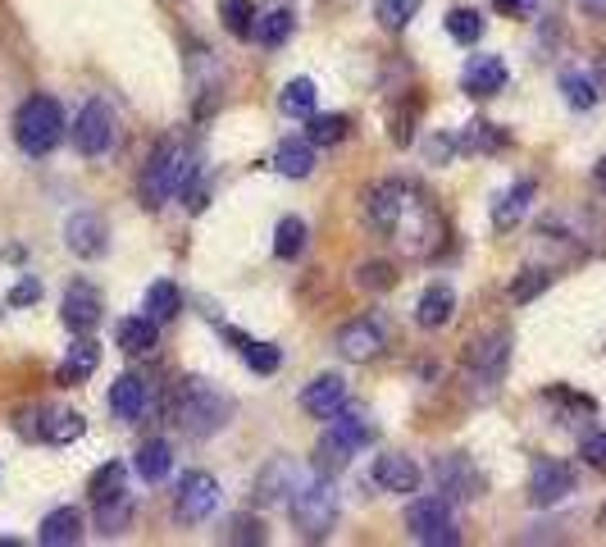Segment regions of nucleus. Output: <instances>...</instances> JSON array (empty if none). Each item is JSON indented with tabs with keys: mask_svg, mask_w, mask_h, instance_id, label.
<instances>
[{
	"mask_svg": "<svg viewBox=\"0 0 606 547\" xmlns=\"http://www.w3.org/2000/svg\"><path fill=\"white\" fill-rule=\"evenodd\" d=\"M416 202H420V192L411 187V183H401V178H383V183H374L370 187V196H365V215H370V224L379 228V233H397L401 228V219H407L411 211H416Z\"/></svg>",
	"mask_w": 606,
	"mask_h": 547,
	"instance_id": "6e6552de",
	"label": "nucleus"
},
{
	"mask_svg": "<svg viewBox=\"0 0 606 547\" xmlns=\"http://www.w3.org/2000/svg\"><path fill=\"white\" fill-rule=\"evenodd\" d=\"M37 538H41V547H69V543H78V538H82V516H78L74 507L50 511V516L41 520Z\"/></svg>",
	"mask_w": 606,
	"mask_h": 547,
	"instance_id": "bb28decb",
	"label": "nucleus"
},
{
	"mask_svg": "<svg viewBox=\"0 0 606 547\" xmlns=\"http://www.w3.org/2000/svg\"><path fill=\"white\" fill-rule=\"evenodd\" d=\"M224 338L237 346L242 361L256 370V374H274V370L283 365V352H278L274 342H256V338H246V333H237V329H224Z\"/></svg>",
	"mask_w": 606,
	"mask_h": 547,
	"instance_id": "b1692460",
	"label": "nucleus"
},
{
	"mask_svg": "<svg viewBox=\"0 0 606 547\" xmlns=\"http://www.w3.org/2000/svg\"><path fill=\"white\" fill-rule=\"evenodd\" d=\"M433 479L447 492V502H475L483 492V475L470 466V457H442L433 466Z\"/></svg>",
	"mask_w": 606,
	"mask_h": 547,
	"instance_id": "4468645a",
	"label": "nucleus"
},
{
	"mask_svg": "<svg viewBox=\"0 0 606 547\" xmlns=\"http://www.w3.org/2000/svg\"><path fill=\"white\" fill-rule=\"evenodd\" d=\"M346 407V379L342 374H320L306 383V392H301V411L315 416V420H329Z\"/></svg>",
	"mask_w": 606,
	"mask_h": 547,
	"instance_id": "f3484780",
	"label": "nucleus"
},
{
	"mask_svg": "<svg viewBox=\"0 0 606 547\" xmlns=\"http://www.w3.org/2000/svg\"><path fill=\"white\" fill-rule=\"evenodd\" d=\"M128 511H133V497H119V502L96 507V525H100V534H119V529L128 525Z\"/></svg>",
	"mask_w": 606,
	"mask_h": 547,
	"instance_id": "a19ab883",
	"label": "nucleus"
},
{
	"mask_svg": "<svg viewBox=\"0 0 606 547\" xmlns=\"http://www.w3.org/2000/svg\"><path fill=\"white\" fill-rule=\"evenodd\" d=\"M251 37H256L261 46H283L292 37V10H270V14H256V28H251Z\"/></svg>",
	"mask_w": 606,
	"mask_h": 547,
	"instance_id": "72a5a7b5",
	"label": "nucleus"
},
{
	"mask_svg": "<svg viewBox=\"0 0 606 547\" xmlns=\"http://www.w3.org/2000/svg\"><path fill=\"white\" fill-rule=\"evenodd\" d=\"M96 361H100V346H96L91 338L74 342V346H69V356H65V361H60V370H56V383H65V388L87 383V379H91V370H96Z\"/></svg>",
	"mask_w": 606,
	"mask_h": 547,
	"instance_id": "393cba45",
	"label": "nucleus"
},
{
	"mask_svg": "<svg viewBox=\"0 0 606 547\" xmlns=\"http://www.w3.org/2000/svg\"><path fill=\"white\" fill-rule=\"evenodd\" d=\"M178 306H183V296H178V287H174L169 279L150 283V292H146V315H150V320L169 324V320H178Z\"/></svg>",
	"mask_w": 606,
	"mask_h": 547,
	"instance_id": "7c9ffc66",
	"label": "nucleus"
},
{
	"mask_svg": "<svg viewBox=\"0 0 606 547\" xmlns=\"http://www.w3.org/2000/svg\"><path fill=\"white\" fill-rule=\"evenodd\" d=\"M579 457L593 466V470H606V429L602 433H588L584 447H579Z\"/></svg>",
	"mask_w": 606,
	"mask_h": 547,
	"instance_id": "c03bdc74",
	"label": "nucleus"
},
{
	"mask_svg": "<svg viewBox=\"0 0 606 547\" xmlns=\"http://www.w3.org/2000/svg\"><path fill=\"white\" fill-rule=\"evenodd\" d=\"M37 296H41V283L28 274V279H19V283H14V292H10V306H32Z\"/></svg>",
	"mask_w": 606,
	"mask_h": 547,
	"instance_id": "de8ad7c7",
	"label": "nucleus"
},
{
	"mask_svg": "<svg viewBox=\"0 0 606 547\" xmlns=\"http://www.w3.org/2000/svg\"><path fill=\"white\" fill-rule=\"evenodd\" d=\"M407 529L416 543H429V547H457L461 543V525L451 516V502L447 497H420V502L407 511Z\"/></svg>",
	"mask_w": 606,
	"mask_h": 547,
	"instance_id": "0eeeda50",
	"label": "nucleus"
},
{
	"mask_svg": "<svg viewBox=\"0 0 606 547\" xmlns=\"http://www.w3.org/2000/svg\"><path fill=\"white\" fill-rule=\"evenodd\" d=\"M374 438V424L361 416V411H338V416H329V429H324V438H320V475H333V470H342L351 457L361 452V447Z\"/></svg>",
	"mask_w": 606,
	"mask_h": 547,
	"instance_id": "39448f33",
	"label": "nucleus"
},
{
	"mask_svg": "<svg viewBox=\"0 0 606 547\" xmlns=\"http://www.w3.org/2000/svg\"><path fill=\"white\" fill-rule=\"evenodd\" d=\"M119 497H128V483H124V466L119 461H106L96 475H91V502L106 507V502H119Z\"/></svg>",
	"mask_w": 606,
	"mask_h": 547,
	"instance_id": "c756f323",
	"label": "nucleus"
},
{
	"mask_svg": "<svg viewBox=\"0 0 606 547\" xmlns=\"http://www.w3.org/2000/svg\"><path fill=\"white\" fill-rule=\"evenodd\" d=\"M461 146H466V152H497V146H507V133H497L492 124L475 119V124H466Z\"/></svg>",
	"mask_w": 606,
	"mask_h": 547,
	"instance_id": "ea45409f",
	"label": "nucleus"
},
{
	"mask_svg": "<svg viewBox=\"0 0 606 547\" xmlns=\"http://www.w3.org/2000/svg\"><path fill=\"white\" fill-rule=\"evenodd\" d=\"M65 329L69 333H91L96 324H100V315H106V296H100L91 283H69V292H65Z\"/></svg>",
	"mask_w": 606,
	"mask_h": 547,
	"instance_id": "dca6fc26",
	"label": "nucleus"
},
{
	"mask_svg": "<svg viewBox=\"0 0 606 547\" xmlns=\"http://www.w3.org/2000/svg\"><path fill=\"white\" fill-rule=\"evenodd\" d=\"M507 60L501 56H470L466 69H461V87L470 96H497L501 87H507Z\"/></svg>",
	"mask_w": 606,
	"mask_h": 547,
	"instance_id": "6ab92c4d",
	"label": "nucleus"
},
{
	"mask_svg": "<svg viewBox=\"0 0 606 547\" xmlns=\"http://www.w3.org/2000/svg\"><path fill=\"white\" fill-rule=\"evenodd\" d=\"M561 91H566V101L575 106V110H593L597 106V82L593 78H584V74H561Z\"/></svg>",
	"mask_w": 606,
	"mask_h": 547,
	"instance_id": "58836bf2",
	"label": "nucleus"
},
{
	"mask_svg": "<svg viewBox=\"0 0 606 547\" xmlns=\"http://www.w3.org/2000/svg\"><path fill=\"white\" fill-rule=\"evenodd\" d=\"M87 433V420L78 416V411H56L46 420V429H41V438L50 442V447H69V442H78Z\"/></svg>",
	"mask_w": 606,
	"mask_h": 547,
	"instance_id": "2f4dec72",
	"label": "nucleus"
},
{
	"mask_svg": "<svg viewBox=\"0 0 606 547\" xmlns=\"http://www.w3.org/2000/svg\"><path fill=\"white\" fill-rule=\"evenodd\" d=\"M274 169L283 178H306L315 169V146L311 141H301V137H287L278 152H274Z\"/></svg>",
	"mask_w": 606,
	"mask_h": 547,
	"instance_id": "cd10ccee",
	"label": "nucleus"
},
{
	"mask_svg": "<svg viewBox=\"0 0 606 547\" xmlns=\"http://www.w3.org/2000/svg\"><path fill=\"white\" fill-rule=\"evenodd\" d=\"M169 466H174V447L165 438H150L133 452V470L141 475V483H160L169 475Z\"/></svg>",
	"mask_w": 606,
	"mask_h": 547,
	"instance_id": "5701e85b",
	"label": "nucleus"
},
{
	"mask_svg": "<svg viewBox=\"0 0 606 547\" xmlns=\"http://www.w3.org/2000/svg\"><path fill=\"white\" fill-rule=\"evenodd\" d=\"M219 479L206 475V470H187L178 479V492H174V516L178 525H201V520H211L215 507H219Z\"/></svg>",
	"mask_w": 606,
	"mask_h": 547,
	"instance_id": "1a4fd4ad",
	"label": "nucleus"
},
{
	"mask_svg": "<svg viewBox=\"0 0 606 547\" xmlns=\"http://www.w3.org/2000/svg\"><path fill=\"white\" fill-rule=\"evenodd\" d=\"M74 146L82 156H106L110 146H115V115H110V106L106 101H87L82 110H78V119H74Z\"/></svg>",
	"mask_w": 606,
	"mask_h": 547,
	"instance_id": "9d476101",
	"label": "nucleus"
},
{
	"mask_svg": "<svg viewBox=\"0 0 606 547\" xmlns=\"http://www.w3.org/2000/svg\"><path fill=\"white\" fill-rule=\"evenodd\" d=\"M278 110L287 119H311L315 115V82L311 78H292L283 87V96H278Z\"/></svg>",
	"mask_w": 606,
	"mask_h": 547,
	"instance_id": "c85d7f7f",
	"label": "nucleus"
},
{
	"mask_svg": "<svg viewBox=\"0 0 606 547\" xmlns=\"http://www.w3.org/2000/svg\"><path fill=\"white\" fill-rule=\"evenodd\" d=\"M233 543H265V525L237 516V520H233Z\"/></svg>",
	"mask_w": 606,
	"mask_h": 547,
	"instance_id": "49530a36",
	"label": "nucleus"
},
{
	"mask_svg": "<svg viewBox=\"0 0 606 547\" xmlns=\"http://www.w3.org/2000/svg\"><path fill=\"white\" fill-rule=\"evenodd\" d=\"M65 246H69V252H74L78 261H96V256H106V246H110V228H106V219L91 215V211L69 215V224H65Z\"/></svg>",
	"mask_w": 606,
	"mask_h": 547,
	"instance_id": "ddd939ff",
	"label": "nucleus"
},
{
	"mask_svg": "<svg viewBox=\"0 0 606 547\" xmlns=\"http://www.w3.org/2000/svg\"><path fill=\"white\" fill-rule=\"evenodd\" d=\"M301 252H306V224H301L296 215L278 219V228H274V256L278 261H296Z\"/></svg>",
	"mask_w": 606,
	"mask_h": 547,
	"instance_id": "473e14b6",
	"label": "nucleus"
},
{
	"mask_svg": "<svg viewBox=\"0 0 606 547\" xmlns=\"http://www.w3.org/2000/svg\"><path fill=\"white\" fill-rule=\"evenodd\" d=\"M233 397L224 388H215L211 379H183L169 397V424L187 438H215L228 420H233Z\"/></svg>",
	"mask_w": 606,
	"mask_h": 547,
	"instance_id": "f257e3e1",
	"label": "nucleus"
},
{
	"mask_svg": "<svg viewBox=\"0 0 606 547\" xmlns=\"http://www.w3.org/2000/svg\"><path fill=\"white\" fill-rule=\"evenodd\" d=\"M301 483H306V475L296 470V461H292V457H274V461L256 475V502H261V507H287Z\"/></svg>",
	"mask_w": 606,
	"mask_h": 547,
	"instance_id": "f8f14e48",
	"label": "nucleus"
},
{
	"mask_svg": "<svg viewBox=\"0 0 606 547\" xmlns=\"http://www.w3.org/2000/svg\"><path fill=\"white\" fill-rule=\"evenodd\" d=\"M196 178V156L187 152L183 141H160L156 152H150L146 169H141V202L150 211H160L165 202H174V196H183Z\"/></svg>",
	"mask_w": 606,
	"mask_h": 547,
	"instance_id": "f03ea898",
	"label": "nucleus"
},
{
	"mask_svg": "<svg viewBox=\"0 0 606 547\" xmlns=\"http://www.w3.org/2000/svg\"><path fill=\"white\" fill-rule=\"evenodd\" d=\"M374 483H379L383 492H416V488H420V466H416L411 457H401V452L379 457V461H374Z\"/></svg>",
	"mask_w": 606,
	"mask_h": 547,
	"instance_id": "aec40b11",
	"label": "nucleus"
},
{
	"mask_svg": "<svg viewBox=\"0 0 606 547\" xmlns=\"http://www.w3.org/2000/svg\"><path fill=\"white\" fill-rule=\"evenodd\" d=\"M492 6H497L501 14H511V19H534V14L543 10V0H492Z\"/></svg>",
	"mask_w": 606,
	"mask_h": 547,
	"instance_id": "a18cd8bd",
	"label": "nucleus"
},
{
	"mask_svg": "<svg viewBox=\"0 0 606 547\" xmlns=\"http://www.w3.org/2000/svg\"><path fill=\"white\" fill-rule=\"evenodd\" d=\"M346 119L342 115H311V133H306V141L311 146H338L342 137H346Z\"/></svg>",
	"mask_w": 606,
	"mask_h": 547,
	"instance_id": "c9c22d12",
	"label": "nucleus"
},
{
	"mask_svg": "<svg viewBox=\"0 0 606 547\" xmlns=\"http://www.w3.org/2000/svg\"><path fill=\"white\" fill-rule=\"evenodd\" d=\"M383 346H388V333H383V324L379 320H351V324H342L338 329V352L346 356V361H374V356H383Z\"/></svg>",
	"mask_w": 606,
	"mask_h": 547,
	"instance_id": "2eb2a0df",
	"label": "nucleus"
},
{
	"mask_svg": "<svg viewBox=\"0 0 606 547\" xmlns=\"http://www.w3.org/2000/svg\"><path fill=\"white\" fill-rule=\"evenodd\" d=\"M110 411L124 420V424H137L150 416V383L137 379V374H119V383L110 388Z\"/></svg>",
	"mask_w": 606,
	"mask_h": 547,
	"instance_id": "a211bd4d",
	"label": "nucleus"
},
{
	"mask_svg": "<svg viewBox=\"0 0 606 547\" xmlns=\"http://www.w3.org/2000/svg\"><path fill=\"white\" fill-rule=\"evenodd\" d=\"M451 315H457V292H451L447 283L424 287L420 306H416V324H420V329H442Z\"/></svg>",
	"mask_w": 606,
	"mask_h": 547,
	"instance_id": "4be33fe9",
	"label": "nucleus"
},
{
	"mask_svg": "<svg viewBox=\"0 0 606 547\" xmlns=\"http://www.w3.org/2000/svg\"><path fill=\"white\" fill-rule=\"evenodd\" d=\"M374 14H379V23H383V28L401 32V28H407V23L420 14V0H379Z\"/></svg>",
	"mask_w": 606,
	"mask_h": 547,
	"instance_id": "e433bc0d",
	"label": "nucleus"
},
{
	"mask_svg": "<svg viewBox=\"0 0 606 547\" xmlns=\"http://www.w3.org/2000/svg\"><path fill=\"white\" fill-rule=\"evenodd\" d=\"M287 511H292L296 529L306 534V538H324V534L333 529V520H338V492H333L329 475L301 483V488H296V497L287 502Z\"/></svg>",
	"mask_w": 606,
	"mask_h": 547,
	"instance_id": "423d86ee",
	"label": "nucleus"
},
{
	"mask_svg": "<svg viewBox=\"0 0 606 547\" xmlns=\"http://www.w3.org/2000/svg\"><path fill=\"white\" fill-rule=\"evenodd\" d=\"M14 137L23 146V156H50L65 137V110L60 101H50V96H28L14 115Z\"/></svg>",
	"mask_w": 606,
	"mask_h": 547,
	"instance_id": "7ed1b4c3",
	"label": "nucleus"
},
{
	"mask_svg": "<svg viewBox=\"0 0 606 547\" xmlns=\"http://www.w3.org/2000/svg\"><path fill=\"white\" fill-rule=\"evenodd\" d=\"M575 492V470L566 461H534V475H529V502L534 507H557Z\"/></svg>",
	"mask_w": 606,
	"mask_h": 547,
	"instance_id": "9b49d317",
	"label": "nucleus"
},
{
	"mask_svg": "<svg viewBox=\"0 0 606 547\" xmlns=\"http://www.w3.org/2000/svg\"><path fill=\"white\" fill-rule=\"evenodd\" d=\"M119 346L128 356H150L160 346V324L150 320V315H133L119 324Z\"/></svg>",
	"mask_w": 606,
	"mask_h": 547,
	"instance_id": "a878e982",
	"label": "nucleus"
},
{
	"mask_svg": "<svg viewBox=\"0 0 606 547\" xmlns=\"http://www.w3.org/2000/svg\"><path fill=\"white\" fill-rule=\"evenodd\" d=\"M547 283H551V274H547V270H525V274L511 283V302H520V306H525V302H534L538 292H547Z\"/></svg>",
	"mask_w": 606,
	"mask_h": 547,
	"instance_id": "79ce46f5",
	"label": "nucleus"
},
{
	"mask_svg": "<svg viewBox=\"0 0 606 547\" xmlns=\"http://www.w3.org/2000/svg\"><path fill=\"white\" fill-rule=\"evenodd\" d=\"M392 283H397L392 265H365V270H356V287H365V292H388Z\"/></svg>",
	"mask_w": 606,
	"mask_h": 547,
	"instance_id": "37998d69",
	"label": "nucleus"
},
{
	"mask_svg": "<svg viewBox=\"0 0 606 547\" xmlns=\"http://www.w3.org/2000/svg\"><path fill=\"white\" fill-rule=\"evenodd\" d=\"M219 14H224V28L242 41L251 37V28H256V6H251V0H224Z\"/></svg>",
	"mask_w": 606,
	"mask_h": 547,
	"instance_id": "f704fd0d",
	"label": "nucleus"
},
{
	"mask_svg": "<svg viewBox=\"0 0 606 547\" xmlns=\"http://www.w3.org/2000/svg\"><path fill=\"white\" fill-rule=\"evenodd\" d=\"M534 183L525 178V183H516L511 192H501L497 196V202H492V228L497 233H507V228H516L520 219H525V211H529V202H534Z\"/></svg>",
	"mask_w": 606,
	"mask_h": 547,
	"instance_id": "412c9836",
	"label": "nucleus"
},
{
	"mask_svg": "<svg viewBox=\"0 0 606 547\" xmlns=\"http://www.w3.org/2000/svg\"><path fill=\"white\" fill-rule=\"evenodd\" d=\"M593 178H597V187H602V192H606V156H602V160H597V169H593Z\"/></svg>",
	"mask_w": 606,
	"mask_h": 547,
	"instance_id": "09e8293b",
	"label": "nucleus"
},
{
	"mask_svg": "<svg viewBox=\"0 0 606 547\" xmlns=\"http://www.w3.org/2000/svg\"><path fill=\"white\" fill-rule=\"evenodd\" d=\"M447 32H451V41L475 46V41L483 37V19H479V10H451V14H447Z\"/></svg>",
	"mask_w": 606,
	"mask_h": 547,
	"instance_id": "4c0bfd02",
	"label": "nucleus"
},
{
	"mask_svg": "<svg viewBox=\"0 0 606 547\" xmlns=\"http://www.w3.org/2000/svg\"><path fill=\"white\" fill-rule=\"evenodd\" d=\"M507 365H511V333L507 329H492L479 342H470V352H466V388L475 392V402H483V397L497 392V383L507 379Z\"/></svg>",
	"mask_w": 606,
	"mask_h": 547,
	"instance_id": "20e7f679",
	"label": "nucleus"
}]
</instances>
